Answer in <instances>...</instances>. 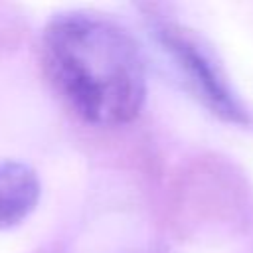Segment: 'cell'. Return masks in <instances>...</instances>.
<instances>
[{
  "label": "cell",
  "mask_w": 253,
  "mask_h": 253,
  "mask_svg": "<svg viewBox=\"0 0 253 253\" xmlns=\"http://www.w3.org/2000/svg\"><path fill=\"white\" fill-rule=\"evenodd\" d=\"M42 53L51 83L85 123L119 126L140 113L144 59L117 24L91 14H61L47 24Z\"/></svg>",
  "instance_id": "1"
},
{
  "label": "cell",
  "mask_w": 253,
  "mask_h": 253,
  "mask_svg": "<svg viewBox=\"0 0 253 253\" xmlns=\"http://www.w3.org/2000/svg\"><path fill=\"white\" fill-rule=\"evenodd\" d=\"M158 40L213 113L227 121H243V113L219 67L190 34L178 26H160Z\"/></svg>",
  "instance_id": "2"
},
{
  "label": "cell",
  "mask_w": 253,
  "mask_h": 253,
  "mask_svg": "<svg viewBox=\"0 0 253 253\" xmlns=\"http://www.w3.org/2000/svg\"><path fill=\"white\" fill-rule=\"evenodd\" d=\"M40 180L34 168L24 162H0V229L22 223L38 206Z\"/></svg>",
  "instance_id": "3"
}]
</instances>
